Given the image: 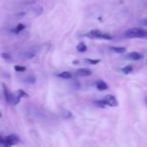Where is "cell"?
Listing matches in <instances>:
<instances>
[{
	"label": "cell",
	"mask_w": 147,
	"mask_h": 147,
	"mask_svg": "<svg viewBox=\"0 0 147 147\" xmlns=\"http://www.w3.org/2000/svg\"><path fill=\"white\" fill-rule=\"evenodd\" d=\"M121 71L123 72L124 74H129V73H131L132 71H133V67H132L131 65H126L125 66V67H122L121 69Z\"/></svg>",
	"instance_id": "4fadbf2b"
},
{
	"label": "cell",
	"mask_w": 147,
	"mask_h": 147,
	"mask_svg": "<svg viewBox=\"0 0 147 147\" xmlns=\"http://www.w3.org/2000/svg\"><path fill=\"white\" fill-rule=\"evenodd\" d=\"M4 138L1 137V136L0 135V145H4Z\"/></svg>",
	"instance_id": "603a6c76"
},
{
	"label": "cell",
	"mask_w": 147,
	"mask_h": 147,
	"mask_svg": "<svg viewBox=\"0 0 147 147\" xmlns=\"http://www.w3.org/2000/svg\"><path fill=\"white\" fill-rule=\"evenodd\" d=\"M77 74L83 77H88L92 75V71L88 68H79L76 71Z\"/></svg>",
	"instance_id": "52a82bcc"
},
{
	"label": "cell",
	"mask_w": 147,
	"mask_h": 147,
	"mask_svg": "<svg viewBox=\"0 0 147 147\" xmlns=\"http://www.w3.org/2000/svg\"><path fill=\"white\" fill-rule=\"evenodd\" d=\"M111 51L113 52V53H123L126 50V48L124 47H116V46H111V47H109Z\"/></svg>",
	"instance_id": "9c48e42d"
},
{
	"label": "cell",
	"mask_w": 147,
	"mask_h": 147,
	"mask_svg": "<svg viewBox=\"0 0 147 147\" xmlns=\"http://www.w3.org/2000/svg\"><path fill=\"white\" fill-rule=\"evenodd\" d=\"M39 47L37 45L30 46L22 52V56L27 59H32L35 57L39 52Z\"/></svg>",
	"instance_id": "7a4b0ae2"
},
{
	"label": "cell",
	"mask_w": 147,
	"mask_h": 147,
	"mask_svg": "<svg viewBox=\"0 0 147 147\" xmlns=\"http://www.w3.org/2000/svg\"><path fill=\"white\" fill-rule=\"evenodd\" d=\"M126 57H127V58H129V60L136 61V60H142V59H143L144 56L143 55H142L139 53H137V52H132V53H129Z\"/></svg>",
	"instance_id": "8992f818"
},
{
	"label": "cell",
	"mask_w": 147,
	"mask_h": 147,
	"mask_svg": "<svg viewBox=\"0 0 147 147\" xmlns=\"http://www.w3.org/2000/svg\"><path fill=\"white\" fill-rule=\"evenodd\" d=\"M24 28H25V25L23 24H22V23H20V24H17V26L16 27L15 30H14V32L15 33H17V34H18V33H20V32L22 31Z\"/></svg>",
	"instance_id": "2e32d148"
},
{
	"label": "cell",
	"mask_w": 147,
	"mask_h": 147,
	"mask_svg": "<svg viewBox=\"0 0 147 147\" xmlns=\"http://www.w3.org/2000/svg\"><path fill=\"white\" fill-rule=\"evenodd\" d=\"M20 142V138L16 134H11L4 138V143L3 146L9 147L17 144Z\"/></svg>",
	"instance_id": "3957f363"
},
{
	"label": "cell",
	"mask_w": 147,
	"mask_h": 147,
	"mask_svg": "<svg viewBox=\"0 0 147 147\" xmlns=\"http://www.w3.org/2000/svg\"><path fill=\"white\" fill-rule=\"evenodd\" d=\"M146 104H147V100H146Z\"/></svg>",
	"instance_id": "d4e9b609"
},
{
	"label": "cell",
	"mask_w": 147,
	"mask_h": 147,
	"mask_svg": "<svg viewBox=\"0 0 147 147\" xmlns=\"http://www.w3.org/2000/svg\"><path fill=\"white\" fill-rule=\"evenodd\" d=\"M96 87L99 90H105L108 88V85L103 80H98L96 82Z\"/></svg>",
	"instance_id": "30bf717a"
},
{
	"label": "cell",
	"mask_w": 147,
	"mask_h": 147,
	"mask_svg": "<svg viewBox=\"0 0 147 147\" xmlns=\"http://www.w3.org/2000/svg\"><path fill=\"white\" fill-rule=\"evenodd\" d=\"M103 34V32H102L100 30L94 29V30H91L90 31H89L86 34V36L90 39H102Z\"/></svg>",
	"instance_id": "5b68a950"
},
{
	"label": "cell",
	"mask_w": 147,
	"mask_h": 147,
	"mask_svg": "<svg viewBox=\"0 0 147 147\" xmlns=\"http://www.w3.org/2000/svg\"><path fill=\"white\" fill-rule=\"evenodd\" d=\"M125 36L128 38H143L147 40V30L142 28H131L125 32Z\"/></svg>",
	"instance_id": "6da1fadb"
},
{
	"label": "cell",
	"mask_w": 147,
	"mask_h": 147,
	"mask_svg": "<svg viewBox=\"0 0 147 147\" xmlns=\"http://www.w3.org/2000/svg\"><path fill=\"white\" fill-rule=\"evenodd\" d=\"M86 61L88 63H89V64L90 65H97L98 63H99L100 62V60H99V59H91V58H86Z\"/></svg>",
	"instance_id": "e0dca14e"
},
{
	"label": "cell",
	"mask_w": 147,
	"mask_h": 147,
	"mask_svg": "<svg viewBox=\"0 0 147 147\" xmlns=\"http://www.w3.org/2000/svg\"><path fill=\"white\" fill-rule=\"evenodd\" d=\"M57 76H58L59 78H63V79H70V78H71L72 75L70 74L69 72L64 71V72H62V73H59V74L57 75Z\"/></svg>",
	"instance_id": "7c38bea8"
},
{
	"label": "cell",
	"mask_w": 147,
	"mask_h": 147,
	"mask_svg": "<svg viewBox=\"0 0 147 147\" xmlns=\"http://www.w3.org/2000/svg\"><path fill=\"white\" fill-rule=\"evenodd\" d=\"M72 116H73V114H72L71 112L68 111L63 113V117H64L65 119H70Z\"/></svg>",
	"instance_id": "44dd1931"
},
{
	"label": "cell",
	"mask_w": 147,
	"mask_h": 147,
	"mask_svg": "<svg viewBox=\"0 0 147 147\" xmlns=\"http://www.w3.org/2000/svg\"><path fill=\"white\" fill-rule=\"evenodd\" d=\"M1 113H0V117H1Z\"/></svg>",
	"instance_id": "cb8c5ba5"
},
{
	"label": "cell",
	"mask_w": 147,
	"mask_h": 147,
	"mask_svg": "<svg viewBox=\"0 0 147 147\" xmlns=\"http://www.w3.org/2000/svg\"><path fill=\"white\" fill-rule=\"evenodd\" d=\"M1 57L5 60H11V55H10L9 54H8V53H1Z\"/></svg>",
	"instance_id": "ffe728a7"
},
{
	"label": "cell",
	"mask_w": 147,
	"mask_h": 147,
	"mask_svg": "<svg viewBox=\"0 0 147 147\" xmlns=\"http://www.w3.org/2000/svg\"><path fill=\"white\" fill-rule=\"evenodd\" d=\"M25 82L27 83H30V84H34L36 82L35 77H34V76L30 75V76H28L25 78Z\"/></svg>",
	"instance_id": "5bb4252c"
},
{
	"label": "cell",
	"mask_w": 147,
	"mask_h": 147,
	"mask_svg": "<svg viewBox=\"0 0 147 147\" xmlns=\"http://www.w3.org/2000/svg\"><path fill=\"white\" fill-rule=\"evenodd\" d=\"M2 87H3V91H4V97H5L6 100H7V103H11V98H12V94H11V93H9L7 87L4 84V83L2 84Z\"/></svg>",
	"instance_id": "ba28073f"
},
{
	"label": "cell",
	"mask_w": 147,
	"mask_h": 147,
	"mask_svg": "<svg viewBox=\"0 0 147 147\" xmlns=\"http://www.w3.org/2000/svg\"><path fill=\"white\" fill-rule=\"evenodd\" d=\"M14 95L17 96V97L20 98H22L23 97H27V96H28V95H27L24 90H22V89H20V90H17V91L14 93Z\"/></svg>",
	"instance_id": "9a60e30c"
},
{
	"label": "cell",
	"mask_w": 147,
	"mask_h": 147,
	"mask_svg": "<svg viewBox=\"0 0 147 147\" xmlns=\"http://www.w3.org/2000/svg\"><path fill=\"white\" fill-rule=\"evenodd\" d=\"M14 70L17 72H24L26 70V67L24 66L19 65H17L14 66Z\"/></svg>",
	"instance_id": "d6986e66"
},
{
	"label": "cell",
	"mask_w": 147,
	"mask_h": 147,
	"mask_svg": "<svg viewBox=\"0 0 147 147\" xmlns=\"http://www.w3.org/2000/svg\"><path fill=\"white\" fill-rule=\"evenodd\" d=\"M95 104H96V106H98V107L99 108H105V106H106V103H104V101H103V100H96V101H95Z\"/></svg>",
	"instance_id": "ac0fdd59"
},
{
	"label": "cell",
	"mask_w": 147,
	"mask_h": 147,
	"mask_svg": "<svg viewBox=\"0 0 147 147\" xmlns=\"http://www.w3.org/2000/svg\"><path fill=\"white\" fill-rule=\"evenodd\" d=\"M103 101L106 103V106H111V107H116L118 106V101L116 97L111 94L106 95L103 98Z\"/></svg>",
	"instance_id": "277c9868"
},
{
	"label": "cell",
	"mask_w": 147,
	"mask_h": 147,
	"mask_svg": "<svg viewBox=\"0 0 147 147\" xmlns=\"http://www.w3.org/2000/svg\"><path fill=\"white\" fill-rule=\"evenodd\" d=\"M76 49L80 53H85V52L87 51L88 47L84 42H80L78 45L77 47H76Z\"/></svg>",
	"instance_id": "8fae6325"
},
{
	"label": "cell",
	"mask_w": 147,
	"mask_h": 147,
	"mask_svg": "<svg viewBox=\"0 0 147 147\" xmlns=\"http://www.w3.org/2000/svg\"><path fill=\"white\" fill-rule=\"evenodd\" d=\"M141 22H142V24H143V25L147 27V19H144V20H142V21H141Z\"/></svg>",
	"instance_id": "7402d4cb"
}]
</instances>
